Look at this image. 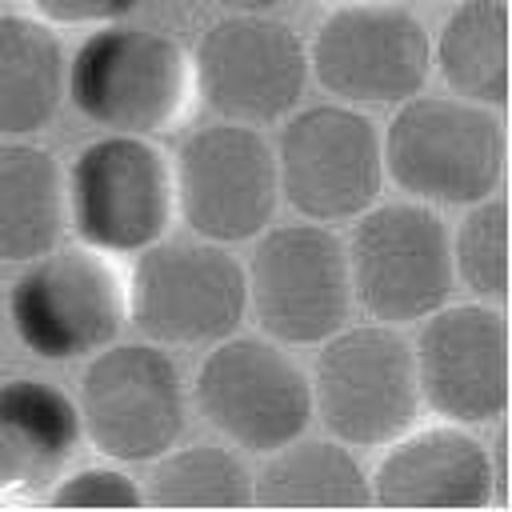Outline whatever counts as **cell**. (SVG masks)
I'll return each instance as SVG.
<instances>
[{
  "instance_id": "1",
  "label": "cell",
  "mask_w": 512,
  "mask_h": 512,
  "mask_svg": "<svg viewBox=\"0 0 512 512\" xmlns=\"http://www.w3.org/2000/svg\"><path fill=\"white\" fill-rule=\"evenodd\" d=\"M380 152L384 172L412 200L432 208H464L500 192L508 136L496 108L416 92L396 104Z\"/></svg>"
},
{
  "instance_id": "2",
  "label": "cell",
  "mask_w": 512,
  "mask_h": 512,
  "mask_svg": "<svg viewBox=\"0 0 512 512\" xmlns=\"http://www.w3.org/2000/svg\"><path fill=\"white\" fill-rule=\"evenodd\" d=\"M344 244L352 304L376 324H412L448 304L456 288L452 232L432 204L392 200L352 216Z\"/></svg>"
},
{
  "instance_id": "3",
  "label": "cell",
  "mask_w": 512,
  "mask_h": 512,
  "mask_svg": "<svg viewBox=\"0 0 512 512\" xmlns=\"http://www.w3.org/2000/svg\"><path fill=\"white\" fill-rule=\"evenodd\" d=\"M64 92L96 128L152 136L184 112L192 96V60L168 32L112 20L76 48Z\"/></svg>"
},
{
  "instance_id": "4",
  "label": "cell",
  "mask_w": 512,
  "mask_h": 512,
  "mask_svg": "<svg viewBox=\"0 0 512 512\" xmlns=\"http://www.w3.org/2000/svg\"><path fill=\"white\" fill-rule=\"evenodd\" d=\"M412 344L392 324H356L320 340L312 368V412L352 448H384L420 416Z\"/></svg>"
},
{
  "instance_id": "5",
  "label": "cell",
  "mask_w": 512,
  "mask_h": 512,
  "mask_svg": "<svg viewBox=\"0 0 512 512\" xmlns=\"http://www.w3.org/2000/svg\"><path fill=\"white\" fill-rule=\"evenodd\" d=\"M248 308L276 344H320L352 316L344 240L328 224H276L252 236Z\"/></svg>"
},
{
  "instance_id": "6",
  "label": "cell",
  "mask_w": 512,
  "mask_h": 512,
  "mask_svg": "<svg viewBox=\"0 0 512 512\" xmlns=\"http://www.w3.org/2000/svg\"><path fill=\"white\" fill-rule=\"evenodd\" d=\"M248 312L244 264L216 240H156L140 248L128 316L152 344H216Z\"/></svg>"
},
{
  "instance_id": "7",
  "label": "cell",
  "mask_w": 512,
  "mask_h": 512,
  "mask_svg": "<svg viewBox=\"0 0 512 512\" xmlns=\"http://www.w3.org/2000/svg\"><path fill=\"white\" fill-rule=\"evenodd\" d=\"M8 320L40 360H76L112 344L128 320V288L108 252L48 248L8 292Z\"/></svg>"
},
{
  "instance_id": "8",
  "label": "cell",
  "mask_w": 512,
  "mask_h": 512,
  "mask_svg": "<svg viewBox=\"0 0 512 512\" xmlns=\"http://www.w3.org/2000/svg\"><path fill=\"white\" fill-rule=\"evenodd\" d=\"M196 412L228 444L268 456L288 440L304 436L312 412V380L264 336H224L200 360L192 384Z\"/></svg>"
},
{
  "instance_id": "9",
  "label": "cell",
  "mask_w": 512,
  "mask_h": 512,
  "mask_svg": "<svg viewBox=\"0 0 512 512\" xmlns=\"http://www.w3.org/2000/svg\"><path fill=\"white\" fill-rule=\"evenodd\" d=\"M64 200L80 244L96 252H140L176 216L172 164L148 136L108 132L76 152Z\"/></svg>"
},
{
  "instance_id": "10",
  "label": "cell",
  "mask_w": 512,
  "mask_h": 512,
  "mask_svg": "<svg viewBox=\"0 0 512 512\" xmlns=\"http://www.w3.org/2000/svg\"><path fill=\"white\" fill-rule=\"evenodd\" d=\"M80 432L120 464L168 452L188 416L180 368L160 344H104L80 376Z\"/></svg>"
},
{
  "instance_id": "11",
  "label": "cell",
  "mask_w": 512,
  "mask_h": 512,
  "mask_svg": "<svg viewBox=\"0 0 512 512\" xmlns=\"http://www.w3.org/2000/svg\"><path fill=\"white\" fill-rule=\"evenodd\" d=\"M276 180L292 212L316 224H340L380 200L384 152L380 128L356 104H316L280 128Z\"/></svg>"
},
{
  "instance_id": "12",
  "label": "cell",
  "mask_w": 512,
  "mask_h": 512,
  "mask_svg": "<svg viewBox=\"0 0 512 512\" xmlns=\"http://www.w3.org/2000/svg\"><path fill=\"white\" fill-rule=\"evenodd\" d=\"M176 212L200 240L240 244L260 236L280 204L276 152L252 128L220 120L196 128L172 160Z\"/></svg>"
},
{
  "instance_id": "13",
  "label": "cell",
  "mask_w": 512,
  "mask_h": 512,
  "mask_svg": "<svg viewBox=\"0 0 512 512\" xmlns=\"http://www.w3.org/2000/svg\"><path fill=\"white\" fill-rule=\"evenodd\" d=\"M308 52V72L340 104H400L432 72V40L416 12L384 0L332 8Z\"/></svg>"
},
{
  "instance_id": "14",
  "label": "cell",
  "mask_w": 512,
  "mask_h": 512,
  "mask_svg": "<svg viewBox=\"0 0 512 512\" xmlns=\"http://www.w3.org/2000/svg\"><path fill=\"white\" fill-rule=\"evenodd\" d=\"M308 84L304 40L260 12H232L216 20L192 60V88L220 120L276 124L284 120Z\"/></svg>"
},
{
  "instance_id": "15",
  "label": "cell",
  "mask_w": 512,
  "mask_h": 512,
  "mask_svg": "<svg viewBox=\"0 0 512 512\" xmlns=\"http://www.w3.org/2000/svg\"><path fill=\"white\" fill-rule=\"evenodd\" d=\"M424 408L448 424H500L508 412V316L500 304H440L424 316L416 348Z\"/></svg>"
},
{
  "instance_id": "16",
  "label": "cell",
  "mask_w": 512,
  "mask_h": 512,
  "mask_svg": "<svg viewBox=\"0 0 512 512\" xmlns=\"http://www.w3.org/2000/svg\"><path fill=\"white\" fill-rule=\"evenodd\" d=\"M384 460L368 476L380 508H488L496 504L488 448L464 424L408 428L384 444Z\"/></svg>"
},
{
  "instance_id": "17",
  "label": "cell",
  "mask_w": 512,
  "mask_h": 512,
  "mask_svg": "<svg viewBox=\"0 0 512 512\" xmlns=\"http://www.w3.org/2000/svg\"><path fill=\"white\" fill-rule=\"evenodd\" d=\"M80 444V412L48 380L0 384V496H32L64 476Z\"/></svg>"
},
{
  "instance_id": "18",
  "label": "cell",
  "mask_w": 512,
  "mask_h": 512,
  "mask_svg": "<svg viewBox=\"0 0 512 512\" xmlns=\"http://www.w3.org/2000/svg\"><path fill=\"white\" fill-rule=\"evenodd\" d=\"M64 228V176L48 148L0 140V264H28L56 248Z\"/></svg>"
},
{
  "instance_id": "19",
  "label": "cell",
  "mask_w": 512,
  "mask_h": 512,
  "mask_svg": "<svg viewBox=\"0 0 512 512\" xmlns=\"http://www.w3.org/2000/svg\"><path fill=\"white\" fill-rule=\"evenodd\" d=\"M64 52L32 16H0V136H32L64 100Z\"/></svg>"
},
{
  "instance_id": "20",
  "label": "cell",
  "mask_w": 512,
  "mask_h": 512,
  "mask_svg": "<svg viewBox=\"0 0 512 512\" xmlns=\"http://www.w3.org/2000/svg\"><path fill=\"white\" fill-rule=\"evenodd\" d=\"M432 64L452 96L500 112L508 104V4L460 0L440 24Z\"/></svg>"
},
{
  "instance_id": "21",
  "label": "cell",
  "mask_w": 512,
  "mask_h": 512,
  "mask_svg": "<svg viewBox=\"0 0 512 512\" xmlns=\"http://www.w3.org/2000/svg\"><path fill=\"white\" fill-rule=\"evenodd\" d=\"M252 504L264 508H364L372 504L360 460L340 440H288L268 452L252 484Z\"/></svg>"
},
{
  "instance_id": "22",
  "label": "cell",
  "mask_w": 512,
  "mask_h": 512,
  "mask_svg": "<svg viewBox=\"0 0 512 512\" xmlns=\"http://www.w3.org/2000/svg\"><path fill=\"white\" fill-rule=\"evenodd\" d=\"M144 504L156 508H248L252 472L236 452L216 444L168 448L156 456V468L144 488Z\"/></svg>"
},
{
  "instance_id": "23",
  "label": "cell",
  "mask_w": 512,
  "mask_h": 512,
  "mask_svg": "<svg viewBox=\"0 0 512 512\" xmlns=\"http://www.w3.org/2000/svg\"><path fill=\"white\" fill-rule=\"evenodd\" d=\"M464 220L452 236V268L456 280L488 304H504L508 296V200L500 192L464 204Z\"/></svg>"
},
{
  "instance_id": "24",
  "label": "cell",
  "mask_w": 512,
  "mask_h": 512,
  "mask_svg": "<svg viewBox=\"0 0 512 512\" xmlns=\"http://www.w3.org/2000/svg\"><path fill=\"white\" fill-rule=\"evenodd\" d=\"M48 504H56V508H140L144 492L128 472L96 464V468L60 476L48 492Z\"/></svg>"
},
{
  "instance_id": "25",
  "label": "cell",
  "mask_w": 512,
  "mask_h": 512,
  "mask_svg": "<svg viewBox=\"0 0 512 512\" xmlns=\"http://www.w3.org/2000/svg\"><path fill=\"white\" fill-rule=\"evenodd\" d=\"M140 0H32L36 16L44 24H64V28H80V24H112L120 16H128Z\"/></svg>"
},
{
  "instance_id": "26",
  "label": "cell",
  "mask_w": 512,
  "mask_h": 512,
  "mask_svg": "<svg viewBox=\"0 0 512 512\" xmlns=\"http://www.w3.org/2000/svg\"><path fill=\"white\" fill-rule=\"evenodd\" d=\"M212 4H220L228 12H264V8H276L280 0H212Z\"/></svg>"
}]
</instances>
